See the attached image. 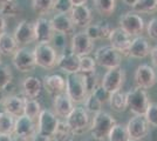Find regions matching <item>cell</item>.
Returning <instances> with one entry per match:
<instances>
[{
  "label": "cell",
  "mask_w": 157,
  "mask_h": 141,
  "mask_svg": "<svg viewBox=\"0 0 157 141\" xmlns=\"http://www.w3.org/2000/svg\"><path fill=\"white\" fill-rule=\"evenodd\" d=\"M66 93L74 104H81L86 100L88 92L86 87L85 74L76 73L67 74L66 78Z\"/></svg>",
  "instance_id": "6da1fadb"
},
{
  "label": "cell",
  "mask_w": 157,
  "mask_h": 141,
  "mask_svg": "<svg viewBox=\"0 0 157 141\" xmlns=\"http://www.w3.org/2000/svg\"><path fill=\"white\" fill-rule=\"evenodd\" d=\"M115 123H116L115 119L107 112L101 111L94 114L90 126L92 136L95 140H105V138H108V134Z\"/></svg>",
  "instance_id": "7a4b0ae2"
},
{
  "label": "cell",
  "mask_w": 157,
  "mask_h": 141,
  "mask_svg": "<svg viewBox=\"0 0 157 141\" xmlns=\"http://www.w3.org/2000/svg\"><path fill=\"white\" fill-rule=\"evenodd\" d=\"M127 95V108L134 115H143L149 106L150 101L145 89L141 87H134L129 92L125 93Z\"/></svg>",
  "instance_id": "3957f363"
},
{
  "label": "cell",
  "mask_w": 157,
  "mask_h": 141,
  "mask_svg": "<svg viewBox=\"0 0 157 141\" xmlns=\"http://www.w3.org/2000/svg\"><path fill=\"white\" fill-rule=\"evenodd\" d=\"M33 53L35 57L36 66L45 69H52L56 66L59 55L56 49L51 44H38L34 47Z\"/></svg>",
  "instance_id": "277c9868"
},
{
  "label": "cell",
  "mask_w": 157,
  "mask_h": 141,
  "mask_svg": "<svg viewBox=\"0 0 157 141\" xmlns=\"http://www.w3.org/2000/svg\"><path fill=\"white\" fill-rule=\"evenodd\" d=\"M67 123L72 128L75 135L83 134L89 127V115L85 107H74L66 118Z\"/></svg>",
  "instance_id": "5b68a950"
},
{
  "label": "cell",
  "mask_w": 157,
  "mask_h": 141,
  "mask_svg": "<svg viewBox=\"0 0 157 141\" xmlns=\"http://www.w3.org/2000/svg\"><path fill=\"white\" fill-rule=\"evenodd\" d=\"M95 61L101 67L110 69L121 66L122 54H120L111 46H102L95 52Z\"/></svg>",
  "instance_id": "8992f818"
},
{
  "label": "cell",
  "mask_w": 157,
  "mask_h": 141,
  "mask_svg": "<svg viewBox=\"0 0 157 141\" xmlns=\"http://www.w3.org/2000/svg\"><path fill=\"white\" fill-rule=\"evenodd\" d=\"M36 128L34 120L22 114L15 119L14 133L17 141H33V138L36 133Z\"/></svg>",
  "instance_id": "52a82bcc"
},
{
  "label": "cell",
  "mask_w": 157,
  "mask_h": 141,
  "mask_svg": "<svg viewBox=\"0 0 157 141\" xmlns=\"http://www.w3.org/2000/svg\"><path fill=\"white\" fill-rule=\"evenodd\" d=\"M120 27L132 37H137L143 33L144 20L136 12H127L120 17Z\"/></svg>",
  "instance_id": "ba28073f"
},
{
  "label": "cell",
  "mask_w": 157,
  "mask_h": 141,
  "mask_svg": "<svg viewBox=\"0 0 157 141\" xmlns=\"http://www.w3.org/2000/svg\"><path fill=\"white\" fill-rule=\"evenodd\" d=\"M12 57H13L12 62H13L14 67L22 73L32 72L36 66L34 53H33V51H29L28 48H25V47L18 48Z\"/></svg>",
  "instance_id": "9c48e42d"
},
{
  "label": "cell",
  "mask_w": 157,
  "mask_h": 141,
  "mask_svg": "<svg viewBox=\"0 0 157 141\" xmlns=\"http://www.w3.org/2000/svg\"><path fill=\"white\" fill-rule=\"evenodd\" d=\"M108 40L114 49H116L120 54L128 57V51H129V47L132 41V35L127 33L121 27H117V28L111 29Z\"/></svg>",
  "instance_id": "30bf717a"
},
{
  "label": "cell",
  "mask_w": 157,
  "mask_h": 141,
  "mask_svg": "<svg viewBox=\"0 0 157 141\" xmlns=\"http://www.w3.org/2000/svg\"><path fill=\"white\" fill-rule=\"evenodd\" d=\"M124 69L121 66H118V67L108 69V72L103 75L102 80H101V86L105 88L109 93H113V92H116L118 89H121L122 85L124 84Z\"/></svg>",
  "instance_id": "8fae6325"
},
{
  "label": "cell",
  "mask_w": 157,
  "mask_h": 141,
  "mask_svg": "<svg viewBox=\"0 0 157 141\" xmlns=\"http://www.w3.org/2000/svg\"><path fill=\"white\" fill-rule=\"evenodd\" d=\"M71 51L78 57L89 55L94 51V41L86 34V32H78L72 37Z\"/></svg>",
  "instance_id": "7c38bea8"
},
{
  "label": "cell",
  "mask_w": 157,
  "mask_h": 141,
  "mask_svg": "<svg viewBox=\"0 0 157 141\" xmlns=\"http://www.w3.org/2000/svg\"><path fill=\"white\" fill-rule=\"evenodd\" d=\"M136 86L143 89L154 87L157 82V74L155 69L149 65H140L135 71Z\"/></svg>",
  "instance_id": "4fadbf2b"
},
{
  "label": "cell",
  "mask_w": 157,
  "mask_h": 141,
  "mask_svg": "<svg viewBox=\"0 0 157 141\" xmlns=\"http://www.w3.org/2000/svg\"><path fill=\"white\" fill-rule=\"evenodd\" d=\"M127 131L130 139L141 140L149 133V123L143 115H134L127 123Z\"/></svg>",
  "instance_id": "5bb4252c"
},
{
  "label": "cell",
  "mask_w": 157,
  "mask_h": 141,
  "mask_svg": "<svg viewBox=\"0 0 157 141\" xmlns=\"http://www.w3.org/2000/svg\"><path fill=\"white\" fill-rule=\"evenodd\" d=\"M58 123L59 119L56 118V115L48 109H42L38 118V132L47 136H51L53 139Z\"/></svg>",
  "instance_id": "9a60e30c"
},
{
  "label": "cell",
  "mask_w": 157,
  "mask_h": 141,
  "mask_svg": "<svg viewBox=\"0 0 157 141\" xmlns=\"http://www.w3.org/2000/svg\"><path fill=\"white\" fill-rule=\"evenodd\" d=\"M34 32H35V41H38V44H51L53 35L55 33L51 20L44 17L38 18L34 22Z\"/></svg>",
  "instance_id": "2e32d148"
},
{
  "label": "cell",
  "mask_w": 157,
  "mask_h": 141,
  "mask_svg": "<svg viewBox=\"0 0 157 141\" xmlns=\"http://www.w3.org/2000/svg\"><path fill=\"white\" fill-rule=\"evenodd\" d=\"M14 39L18 45H29L35 41V32H34V24L28 20H21L15 27L13 34Z\"/></svg>",
  "instance_id": "e0dca14e"
},
{
  "label": "cell",
  "mask_w": 157,
  "mask_h": 141,
  "mask_svg": "<svg viewBox=\"0 0 157 141\" xmlns=\"http://www.w3.org/2000/svg\"><path fill=\"white\" fill-rule=\"evenodd\" d=\"M69 15L72 18L74 26L86 28L89 26L93 21V14L90 8L86 4L83 5H74L69 12Z\"/></svg>",
  "instance_id": "ac0fdd59"
},
{
  "label": "cell",
  "mask_w": 157,
  "mask_h": 141,
  "mask_svg": "<svg viewBox=\"0 0 157 141\" xmlns=\"http://www.w3.org/2000/svg\"><path fill=\"white\" fill-rule=\"evenodd\" d=\"M56 66L65 73H76L80 71V57L72 51H63L58 57Z\"/></svg>",
  "instance_id": "d6986e66"
},
{
  "label": "cell",
  "mask_w": 157,
  "mask_h": 141,
  "mask_svg": "<svg viewBox=\"0 0 157 141\" xmlns=\"http://www.w3.org/2000/svg\"><path fill=\"white\" fill-rule=\"evenodd\" d=\"M151 51V46L148 39L143 35H137L132 38V41L128 51V57L135 58V59H143L147 58Z\"/></svg>",
  "instance_id": "ffe728a7"
},
{
  "label": "cell",
  "mask_w": 157,
  "mask_h": 141,
  "mask_svg": "<svg viewBox=\"0 0 157 141\" xmlns=\"http://www.w3.org/2000/svg\"><path fill=\"white\" fill-rule=\"evenodd\" d=\"M53 106H54L55 115L66 119L69 115V113L73 111L74 102L71 100V98L67 95V93H60L54 96Z\"/></svg>",
  "instance_id": "44dd1931"
},
{
  "label": "cell",
  "mask_w": 157,
  "mask_h": 141,
  "mask_svg": "<svg viewBox=\"0 0 157 141\" xmlns=\"http://www.w3.org/2000/svg\"><path fill=\"white\" fill-rule=\"evenodd\" d=\"M53 29L58 33L71 34L74 31V24L68 13H55L51 19Z\"/></svg>",
  "instance_id": "7402d4cb"
},
{
  "label": "cell",
  "mask_w": 157,
  "mask_h": 141,
  "mask_svg": "<svg viewBox=\"0 0 157 141\" xmlns=\"http://www.w3.org/2000/svg\"><path fill=\"white\" fill-rule=\"evenodd\" d=\"M25 99L26 98H21L19 95H10V96H6L5 99H2L1 105H2L5 112L18 118V116L24 114Z\"/></svg>",
  "instance_id": "603a6c76"
},
{
  "label": "cell",
  "mask_w": 157,
  "mask_h": 141,
  "mask_svg": "<svg viewBox=\"0 0 157 141\" xmlns=\"http://www.w3.org/2000/svg\"><path fill=\"white\" fill-rule=\"evenodd\" d=\"M44 86L48 93L55 96L66 91V80L59 74L46 75L44 78Z\"/></svg>",
  "instance_id": "cb8c5ba5"
},
{
  "label": "cell",
  "mask_w": 157,
  "mask_h": 141,
  "mask_svg": "<svg viewBox=\"0 0 157 141\" xmlns=\"http://www.w3.org/2000/svg\"><path fill=\"white\" fill-rule=\"evenodd\" d=\"M41 87H42L41 81L35 76H28L22 81V92L25 94V98L28 99L38 98L41 92Z\"/></svg>",
  "instance_id": "d4e9b609"
},
{
  "label": "cell",
  "mask_w": 157,
  "mask_h": 141,
  "mask_svg": "<svg viewBox=\"0 0 157 141\" xmlns=\"http://www.w3.org/2000/svg\"><path fill=\"white\" fill-rule=\"evenodd\" d=\"M18 46L19 45L12 34L7 33L6 31L0 34V54L1 55H6V57L13 55L15 51L19 48Z\"/></svg>",
  "instance_id": "484cf974"
},
{
  "label": "cell",
  "mask_w": 157,
  "mask_h": 141,
  "mask_svg": "<svg viewBox=\"0 0 157 141\" xmlns=\"http://www.w3.org/2000/svg\"><path fill=\"white\" fill-rule=\"evenodd\" d=\"M109 105L113 111L122 113L127 109V95L124 92H122L121 89H118L116 92H113L109 98Z\"/></svg>",
  "instance_id": "4316f807"
},
{
  "label": "cell",
  "mask_w": 157,
  "mask_h": 141,
  "mask_svg": "<svg viewBox=\"0 0 157 141\" xmlns=\"http://www.w3.org/2000/svg\"><path fill=\"white\" fill-rule=\"evenodd\" d=\"M74 136L75 134L72 131V128L69 127V125L67 123V121L59 120L53 139L55 141H74Z\"/></svg>",
  "instance_id": "83f0119b"
},
{
  "label": "cell",
  "mask_w": 157,
  "mask_h": 141,
  "mask_svg": "<svg viewBox=\"0 0 157 141\" xmlns=\"http://www.w3.org/2000/svg\"><path fill=\"white\" fill-rule=\"evenodd\" d=\"M138 14H152L157 12V0H136L131 7Z\"/></svg>",
  "instance_id": "f1b7e54d"
},
{
  "label": "cell",
  "mask_w": 157,
  "mask_h": 141,
  "mask_svg": "<svg viewBox=\"0 0 157 141\" xmlns=\"http://www.w3.org/2000/svg\"><path fill=\"white\" fill-rule=\"evenodd\" d=\"M94 7L100 15L110 17L116 7V0H93Z\"/></svg>",
  "instance_id": "f546056e"
},
{
  "label": "cell",
  "mask_w": 157,
  "mask_h": 141,
  "mask_svg": "<svg viewBox=\"0 0 157 141\" xmlns=\"http://www.w3.org/2000/svg\"><path fill=\"white\" fill-rule=\"evenodd\" d=\"M15 127V116L7 112H0V133L13 135Z\"/></svg>",
  "instance_id": "4dcf8cb0"
},
{
  "label": "cell",
  "mask_w": 157,
  "mask_h": 141,
  "mask_svg": "<svg viewBox=\"0 0 157 141\" xmlns=\"http://www.w3.org/2000/svg\"><path fill=\"white\" fill-rule=\"evenodd\" d=\"M20 6L17 0H0V13L4 17L14 18L20 13Z\"/></svg>",
  "instance_id": "1f68e13d"
},
{
  "label": "cell",
  "mask_w": 157,
  "mask_h": 141,
  "mask_svg": "<svg viewBox=\"0 0 157 141\" xmlns=\"http://www.w3.org/2000/svg\"><path fill=\"white\" fill-rule=\"evenodd\" d=\"M41 105L39 101L35 99H25V109H24V114L27 115L28 118H31L32 120H35L39 118L40 113H41Z\"/></svg>",
  "instance_id": "d6a6232c"
},
{
  "label": "cell",
  "mask_w": 157,
  "mask_h": 141,
  "mask_svg": "<svg viewBox=\"0 0 157 141\" xmlns=\"http://www.w3.org/2000/svg\"><path fill=\"white\" fill-rule=\"evenodd\" d=\"M55 0H33L32 1V8L35 13L40 15L49 14L53 11Z\"/></svg>",
  "instance_id": "836d02e7"
},
{
  "label": "cell",
  "mask_w": 157,
  "mask_h": 141,
  "mask_svg": "<svg viewBox=\"0 0 157 141\" xmlns=\"http://www.w3.org/2000/svg\"><path fill=\"white\" fill-rule=\"evenodd\" d=\"M108 139H109V141H128L130 138H129L125 126L115 123L108 134Z\"/></svg>",
  "instance_id": "e575fe53"
},
{
  "label": "cell",
  "mask_w": 157,
  "mask_h": 141,
  "mask_svg": "<svg viewBox=\"0 0 157 141\" xmlns=\"http://www.w3.org/2000/svg\"><path fill=\"white\" fill-rule=\"evenodd\" d=\"M13 79V74L10 66L0 61V89H6Z\"/></svg>",
  "instance_id": "d590c367"
},
{
  "label": "cell",
  "mask_w": 157,
  "mask_h": 141,
  "mask_svg": "<svg viewBox=\"0 0 157 141\" xmlns=\"http://www.w3.org/2000/svg\"><path fill=\"white\" fill-rule=\"evenodd\" d=\"M85 102V108L88 113H92V114H96L98 112L102 111V102L98 100V98L95 96L94 93H90L87 95Z\"/></svg>",
  "instance_id": "8d00e7d4"
},
{
  "label": "cell",
  "mask_w": 157,
  "mask_h": 141,
  "mask_svg": "<svg viewBox=\"0 0 157 141\" xmlns=\"http://www.w3.org/2000/svg\"><path fill=\"white\" fill-rule=\"evenodd\" d=\"M96 68V61L94 58H90L89 55L80 57V73H93Z\"/></svg>",
  "instance_id": "74e56055"
},
{
  "label": "cell",
  "mask_w": 157,
  "mask_h": 141,
  "mask_svg": "<svg viewBox=\"0 0 157 141\" xmlns=\"http://www.w3.org/2000/svg\"><path fill=\"white\" fill-rule=\"evenodd\" d=\"M145 120L148 121V123L150 126L157 127V104L156 102H150L149 106L145 111V114H144Z\"/></svg>",
  "instance_id": "f35d334b"
},
{
  "label": "cell",
  "mask_w": 157,
  "mask_h": 141,
  "mask_svg": "<svg viewBox=\"0 0 157 141\" xmlns=\"http://www.w3.org/2000/svg\"><path fill=\"white\" fill-rule=\"evenodd\" d=\"M72 0H55L54 6H53V12L54 13H69L73 8Z\"/></svg>",
  "instance_id": "ab89813d"
},
{
  "label": "cell",
  "mask_w": 157,
  "mask_h": 141,
  "mask_svg": "<svg viewBox=\"0 0 157 141\" xmlns=\"http://www.w3.org/2000/svg\"><path fill=\"white\" fill-rule=\"evenodd\" d=\"M52 42L54 45V48L56 49V52H63L67 47V35L63 33H58L55 32L53 35Z\"/></svg>",
  "instance_id": "60d3db41"
},
{
  "label": "cell",
  "mask_w": 157,
  "mask_h": 141,
  "mask_svg": "<svg viewBox=\"0 0 157 141\" xmlns=\"http://www.w3.org/2000/svg\"><path fill=\"white\" fill-rule=\"evenodd\" d=\"M98 78L95 72L93 73L85 74V81H86V87H87V92L90 94L94 92V89L98 86Z\"/></svg>",
  "instance_id": "b9f144b4"
},
{
  "label": "cell",
  "mask_w": 157,
  "mask_h": 141,
  "mask_svg": "<svg viewBox=\"0 0 157 141\" xmlns=\"http://www.w3.org/2000/svg\"><path fill=\"white\" fill-rule=\"evenodd\" d=\"M93 93L95 94V96L98 98V100L101 101L102 104H105V102H108L109 101V98H110V94L105 88H103L101 85H98V87L94 89V92Z\"/></svg>",
  "instance_id": "7bdbcfd3"
},
{
  "label": "cell",
  "mask_w": 157,
  "mask_h": 141,
  "mask_svg": "<svg viewBox=\"0 0 157 141\" xmlns=\"http://www.w3.org/2000/svg\"><path fill=\"white\" fill-rule=\"evenodd\" d=\"M147 34L151 40L157 41V18H152L147 24Z\"/></svg>",
  "instance_id": "ee69618b"
},
{
  "label": "cell",
  "mask_w": 157,
  "mask_h": 141,
  "mask_svg": "<svg viewBox=\"0 0 157 141\" xmlns=\"http://www.w3.org/2000/svg\"><path fill=\"white\" fill-rule=\"evenodd\" d=\"M85 32L93 41L100 40V29H98V24H90L89 26L86 27Z\"/></svg>",
  "instance_id": "f6af8a7d"
},
{
  "label": "cell",
  "mask_w": 157,
  "mask_h": 141,
  "mask_svg": "<svg viewBox=\"0 0 157 141\" xmlns=\"http://www.w3.org/2000/svg\"><path fill=\"white\" fill-rule=\"evenodd\" d=\"M98 29H100V39H108L110 35L111 29H113L109 26V24L105 21H100V22H98Z\"/></svg>",
  "instance_id": "bcb514c9"
},
{
  "label": "cell",
  "mask_w": 157,
  "mask_h": 141,
  "mask_svg": "<svg viewBox=\"0 0 157 141\" xmlns=\"http://www.w3.org/2000/svg\"><path fill=\"white\" fill-rule=\"evenodd\" d=\"M33 141H52V138L51 136H47L45 134H41L39 132H36L34 138H33Z\"/></svg>",
  "instance_id": "7dc6e473"
},
{
  "label": "cell",
  "mask_w": 157,
  "mask_h": 141,
  "mask_svg": "<svg viewBox=\"0 0 157 141\" xmlns=\"http://www.w3.org/2000/svg\"><path fill=\"white\" fill-rule=\"evenodd\" d=\"M150 57H151V61H152V65H154L155 67H157V46L151 48Z\"/></svg>",
  "instance_id": "c3c4849f"
},
{
  "label": "cell",
  "mask_w": 157,
  "mask_h": 141,
  "mask_svg": "<svg viewBox=\"0 0 157 141\" xmlns=\"http://www.w3.org/2000/svg\"><path fill=\"white\" fill-rule=\"evenodd\" d=\"M6 27H7L6 19H5V17L2 14L0 13V34L6 31Z\"/></svg>",
  "instance_id": "681fc988"
},
{
  "label": "cell",
  "mask_w": 157,
  "mask_h": 141,
  "mask_svg": "<svg viewBox=\"0 0 157 141\" xmlns=\"http://www.w3.org/2000/svg\"><path fill=\"white\" fill-rule=\"evenodd\" d=\"M0 141H14L11 134H2L0 133Z\"/></svg>",
  "instance_id": "f907efd6"
},
{
  "label": "cell",
  "mask_w": 157,
  "mask_h": 141,
  "mask_svg": "<svg viewBox=\"0 0 157 141\" xmlns=\"http://www.w3.org/2000/svg\"><path fill=\"white\" fill-rule=\"evenodd\" d=\"M88 0H72L73 5H83Z\"/></svg>",
  "instance_id": "816d5d0a"
},
{
  "label": "cell",
  "mask_w": 157,
  "mask_h": 141,
  "mask_svg": "<svg viewBox=\"0 0 157 141\" xmlns=\"http://www.w3.org/2000/svg\"><path fill=\"white\" fill-rule=\"evenodd\" d=\"M122 1L124 2L127 6H130V7L134 6V4L136 2V0H122Z\"/></svg>",
  "instance_id": "f5cc1de1"
},
{
  "label": "cell",
  "mask_w": 157,
  "mask_h": 141,
  "mask_svg": "<svg viewBox=\"0 0 157 141\" xmlns=\"http://www.w3.org/2000/svg\"><path fill=\"white\" fill-rule=\"evenodd\" d=\"M128 141H138V140H134V139H129Z\"/></svg>",
  "instance_id": "db71d44e"
},
{
  "label": "cell",
  "mask_w": 157,
  "mask_h": 141,
  "mask_svg": "<svg viewBox=\"0 0 157 141\" xmlns=\"http://www.w3.org/2000/svg\"><path fill=\"white\" fill-rule=\"evenodd\" d=\"M0 98H1V95H0ZM1 102H2V99H0V104H1Z\"/></svg>",
  "instance_id": "11a10c76"
},
{
  "label": "cell",
  "mask_w": 157,
  "mask_h": 141,
  "mask_svg": "<svg viewBox=\"0 0 157 141\" xmlns=\"http://www.w3.org/2000/svg\"><path fill=\"white\" fill-rule=\"evenodd\" d=\"M0 61H1V58H0Z\"/></svg>",
  "instance_id": "9f6ffc18"
}]
</instances>
